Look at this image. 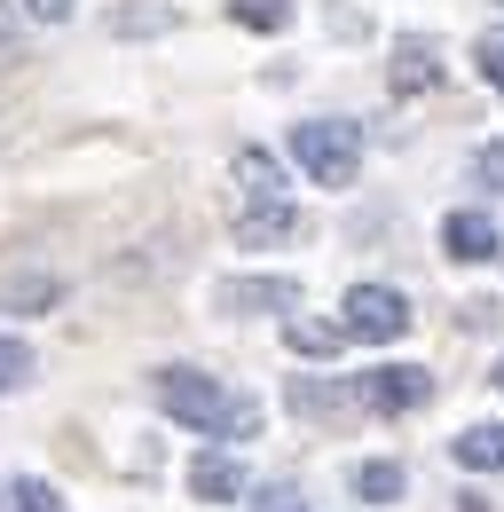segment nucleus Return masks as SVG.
Instances as JSON below:
<instances>
[{
	"instance_id": "f257e3e1",
	"label": "nucleus",
	"mask_w": 504,
	"mask_h": 512,
	"mask_svg": "<svg viewBox=\"0 0 504 512\" xmlns=\"http://www.w3.org/2000/svg\"><path fill=\"white\" fill-rule=\"evenodd\" d=\"M150 394H158V410H166L174 426H189V434H213V442L260 434V402H245L237 386H221L213 371H197V363H166V371L150 379Z\"/></svg>"
},
{
	"instance_id": "f03ea898",
	"label": "nucleus",
	"mask_w": 504,
	"mask_h": 512,
	"mask_svg": "<svg viewBox=\"0 0 504 512\" xmlns=\"http://www.w3.org/2000/svg\"><path fill=\"white\" fill-rule=\"evenodd\" d=\"M292 166L323 190H347L363 174V127L355 119H300L292 127Z\"/></svg>"
},
{
	"instance_id": "7ed1b4c3",
	"label": "nucleus",
	"mask_w": 504,
	"mask_h": 512,
	"mask_svg": "<svg viewBox=\"0 0 504 512\" xmlns=\"http://www.w3.org/2000/svg\"><path fill=\"white\" fill-rule=\"evenodd\" d=\"M339 323H347V339H371V347H386V339H402V331H410V300H402L394 284H355Z\"/></svg>"
},
{
	"instance_id": "20e7f679",
	"label": "nucleus",
	"mask_w": 504,
	"mask_h": 512,
	"mask_svg": "<svg viewBox=\"0 0 504 512\" xmlns=\"http://www.w3.org/2000/svg\"><path fill=\"white\" fill-rule=\"evenodd\" d=\"M213 300H221L229 316H292V308H300V284H292V276H229Z\"/></svg>"
},
{
	"instance_id": "39448f33",
	"label": "nucleus",
	"mask_w": 504,
	"mask_h": 512,
	"mask_svg": "<svg viewBox=\"0 0 504 512\" xmlns=\"http://www.w3.org/2000/svg\"><path fill=\"white\" fill-rule=\"evenodd\" d=\"M386 87H394V95H426V87H441V48L426 40V32H402V40H394Z\"/></svg>"
},
{
	"instance_id": "423d86ee",
	"label": "nucleus",
	"mask_w": 504,
	"mask_h": 512,
	"mask_svg": "<svg viewBox=\"0 0 504 512\" xmlns=\"http://www.w3.org/2000/svg\"><path fill=\"white\" fill-rule=\"evenodd\" d=\"M355 394H363L371 410H418V402L434 394V379H426L418 363H386V371H371V379L355 386Z\"/></svg>"
},
{
	"instance_id": "0eeeda50",
	"label": "nucleus",
	"mask_w": 504,
	"mask_h": 512,
	"mask_svg": "<svg viewBox=\"0 0 504 512\" xmlns=\"http://www.w3.org/2000/svg\"><path fill=\"white\" fill-rule=\"evenodd\" d=\"M252 481H245V457H229V449H205L197 465H189V497H205V505H237Z\"/></svg>"
},
{
	"instance_id": "6e6552de",
	"label": "nucleus",
	"mask_w": 504,
	"mask_h": 512,
	"mask_svg": "<svg viewBox=\"0 0 504 512\" xmlns=\"http://www.w3.org/2000/svg\"><path fill=\"white\" fill-rule=\"evenodd\" d=\"M441 253L473 268V260H497L504 237H497V221H489V213H449V221H441Z\"/></svg>"
},
{
	"instance_id": "1a4fd4ad",
	"label": "nucleus",
	"mask_w": 504,
	"mask_h": 512,
	"mask_svg": "<svg viewBox=\"0 0 504 512\" xmlns=\"http://www.w3.org/2000/svg\"><path fill=\"white\" fill-rule=\"evenodd\" d=\"M300 229V213L284 205V197H252L245 213H237V245H276V237H292Z\"/></svg>"
},
{
	"instance_id": "9d476101",
	"label": "nucleus",
	"mask_w": 504,
	"mask_h": 512,
	"mask_svg": "<svg viewBox=\"0 0 504 512\" xmlns=\"http://www.w3.org/2000/svg\"><path fill=\"white\" fill-rule=\"evenodd\" d=\"M449 457H457L465 473H504V426H465V434L449 442Z\"/></svg>"
},
{
	"instance_id": "9b49d317",
	"label": "nucleus",
	"mask_w": 504,
	"mask_h": 512,
	"mask_svg": "<svg viewBox=\"0 0 504 512\" xmlns=\"http://www.w3.org/2000/svg\"><path fill=\"white\" fill-rule=\"evenodd\" d=\"M237 190H245V205H252V197H284V166L245 142V150H237Z\"/></svg>"
},
{
	"instance_id": "f8f14e48",
	"label": "nucleus",
	"mask_w": 504,
	"mask_h": 512,
	"mask_svg": "<svg viewBox=\"0 0 504 512\" xmlns=\"http://www.w3.org/2000/svg\"><path fill=\"white\" fill-rule=\"evenodd\" d=\"M0 512H71V505H63L48 481H32V473H8V481H0Z\"/></svg>"
},
{
	"instance_id": "ddd939ff",
	"label": "nucleus",
	"mask_w": 504,
	"mask_h": 512,
	"mask_svg": "<svg viewBox=\"0 0 504 512\" xmlns=\"http://www.w3.org/2000/svg\"><path fill=\"white\" fill-rule=\"evenodd\" d=\"M402 481H410V473H402L394 457H371V465H355V497H363V505H394V497H402Z\"/></svg>"
},
{
	"instance_id": "4468645a",
	"label": "nucleus",
	"mask_w": 504,
	"mask_h": 512,
	"mask_svg": "<svg viewBox=\"0 0 504 512\" xmlns=\"http://www.w3.org/2000/svg\"><path fill=\"white\" fill-rule=\"evenodd\" d=\"M284 339H292V355H339V347H347V323L292 316V323H284Z\"/></svg>"
},
{
	"instance_id": "2eb2a0df",
	"label": "nucleus",
	"mask_w": 504,
	"mask_h": 512,
	"mask_svg": "<svg viewBox=\"0 0 504 512\" xmlns=\"http://www.w3.org/2000/svg\"><path fill=\"white\" fill-rule=\"evenodd\" d=\"M229 16H237L245 32H284V24H292V0H229Z\"/></svg>"
},
{
	"instance_id": "dca6fc26",
	"label": "nucleus",
	"mask_w": 504,
	"mask_h": 512,
	"mask_svg": "<svg viewBox=\"0 0 504 512\" xmlns=\"http://www.w3.org/2000/svg\"><path fill=\"white\" fill-rule=\"evenodd\" d=\"M32 371H40V355H32L24 339H8V331H0V394H16V386H32Z\"/></svg>"
},
{
	"instance_id": "f3484780",
	"label": "nucleus",
	"mask_w": 504,
	"mask_h": 512,
	"mask_svg": "<svg viewBox=\"0 0 504 512\" xmlns=\"http://www.w3.org/2000/svg\"><path fill=\"white\" fill-rule=\"evenodd\" d=\"M473 71L504 95V32H481V40H473Z\"/></svg>"
},
{
	"instance_id": "a211bd4d",
	"label": "nucleus",
	"mask_w": 504,
	"mask_h": 512,
	"mask_svg": "<svg viewBox=\"0 0 504 512\" xmlns=\"http://www.w3.org/2000/svg\"><path fill=\"white\" fill-rule=\"evenodd\" d=\"M473 182L504 197V134H497V142H481V150H473Z\"/></svg>"
},
{
	"instance_id": "6ab92c4d",
	"label": "nucleus",
	"mask_w": 504,
	"mask_h": 512,
	"mask_svg": "<svg viewBox=\"0 0 504 512\" xmlns=\"http://www.w3.org/2000/svg\"><path fill=\"white\" fill-rule=\"evenodd\" d=\"M16 64H24V24L0 8V71H16Z\"/></svg>"
},
{
	"instance_id": "aec40b11",
	"label": "nucleus",
	"mask_w": 504,
	"mask_h": 512,
	"mask_svg": "<svg viewBox=\"0 0 504 512\" xmlns=\"http://www.w3.org/2000/svg\"><path fill=\"white\" fill-rule=\"evenodd\" d=\"M252 512H308V497H300V489H260Z\"/></svg>"
},
{
	"instance_id": "412c9836",
	"label": "nucleus",
	"mask_w": 504,
	"mask_h": 512,
	"mask_svg": "<svg viewBox=\"0 0 504 512\" xmlns=\"http://www.w3.org/2000/svg\"><path fill=\"white\" fill-rule=\"evenodd\" d=\"M158 24H174V16L166 8H126L119 16V32H158Z\"/></svg>"
},
{
	"instance_id": "4be33fe9",
	"label": "nucleus",
	"mask_w": 504,
	"mask_h": 512,
	"mask_svg": "<svg viewBox=\"0 0 504 512\" xmlns=\"http://www.w3.org/2000/svg\"><path fill=\"white\" fill-rule=\"evenodd\" d=\"M24 8H32L40 24H71V8H79V0H24Z\"/></svg>"
},
{
	"instance_id": "5701e85b",
	"label": "nucleus",
	"mask_w": 504,
	"mask_h": 512,
	"mask_svg": "<svg viewBox=\"0 0 504 512\" xmlns=\"http://www.w3.org/2000/svg\"><path fill=\"white\" fill-rule=\"evenodd\" d=\"M497 386H504V363H497Z\"/></svg>"
},
{
	"instance_id": "b1692460",
	"label": "nucleus",
	"mask_w": 504,
	"mask_h": 512,
	"mask_svg": "<svg viewBox=\"0 0 504 512\" xmlns=\"http://www.w3.org/2000/svg\"><path fill=\"white\" fill-rule=\"evenodd\" d=\"M497 8H504V0H497Z\"/></svg>"
}]
</instances>
